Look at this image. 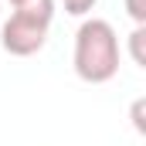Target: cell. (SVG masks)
<instances>
[{
  "mask_svg": "<svg viewBox=\"0 0 146 146\" xmlns=\"http://www.w3.org/2000/svg\"><path fill=\"white\" fill-rule=\"evenodd\" d=\"M119 34L109 21L102 17H88L78 24L75 31V51L72 65L75 75L88 85H106L119 75Z\"/></svg>",
  "mask_w": 146,
  "mask_h": 146,
  "instance_id": "1",
  "label": "cell"
},
{
  "mask_svg": "<svg viewBox=\"0 0 146 146\" xmlns=\"http://www.w3.org/2000/svg\"><path fill=\"white\" fill-rule=\"evenodd\" d=\"M48 31H51V24H41L27 14L10 10V17L0 27V48L14 58H31L48 44Z\"/></svg>",
  "mask_w": 146,
  "mask_h": 146,
  "instance_id": "2",
  "label": "cell"
},
{
  "mask_svg": "<svg viewBox=\"0 0 146 146\" xmlns=\"http://www.w3.org/2000/svg\"><path fill=\"white\" fill-rule=\"evenodd\" d=\"M143 41H146V24L139 27H133V34H129V54H133V61L143 68L146 65V54H143Z\"/></svg>",
  "mask_w": 146,
  "mask_h": 146,
  "instance_id": "3",
  "label": "cell"
},
{
  "mask_svg": "<svg viewBox=\"0 0 146 146\" xmlns=\"http://www.w3.org/2000/svg\"><path fill=\"white\" fill-rule=\"evenodd\" d=\"M95 3H99V0H61L65 14H72V17H85V14H92Z\"/></svg>",
  "mask_w": 146,
  "mask_h": 146,
  "instance_id": "4",
  "label": "cell"
},
{
  "mask_svg": "<svg viewBox=\"0 0 146 146\" xmlns=\"http://www.w3.org/2000/svg\"><path fill=\"white\" fill-rule=\"evenodd\" d=\"M126 14L133 17V24H136V27L146 24V0H126Z\"/></svg>",
  "mask_w": 146,
  "mask_h": 146,
  "instance_id": "5",
  "label": "cell"
},
{
  "mask_svg": "<svg viewBox=\"0 0 146 146\" xmlns=\"http://www.w3.org/2000/svg\"><path fill=\"white\" fill-rule=\"evenodd\" d=\"M143 106H146V99H136V102H133V126H136V133H146V122H143Z\"/></svg>",
  "mask_w": 146,
  "mask_h": 146,
  "instance_id": "6",
  "label": "cell"
},
{
  "mask_svg": "<svg viewBox=\"0 0 146 146\" xmlns=\"http://www.w3.org/2000/svg\"><path fill=\"white\" fill-rule=\"evenodd\" d=\"M3 3H10V7H14V3H21V0H3Z\"/></svg>",
  "mask_w": 146,
  "mask_h": 146,
  "instance_id": "7",
  "label": "cell"
},
{
  "mask_svg": "<svg viewBox=\"0 0 146 146\" xmlns=\"http://www.w3.org/2000/svg\"><path fill=\"white\" fill-rule=\"evenodd\" d=\"M0 14H3V0H0Z\"/></svg>",
  "mask_w": 146,
  "mask_h": 146,
  "instance_id": "8",
  "label": "cell"
}]
</instances>
